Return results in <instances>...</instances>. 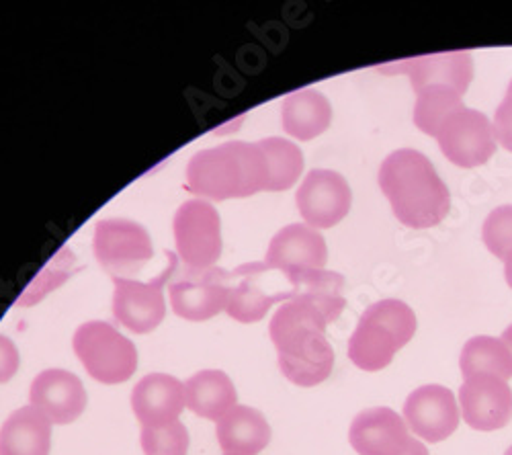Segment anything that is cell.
I'll return each mask as SVG.
<instances>
[{"label":"cell","instance_id":"cell-1","mask_svg":"<svg viewBox=\"0 0 512 455\" xmlns=\"http://www.w3.org/2000/svg\"><path fill=\"white\" fill-rule=\"evenodd\" d=\"M328 324L324 312L302 296H293L275 312L269 335L283 376L295 386L312 388L332 374L334 351L326 339Z\"/></svg>","mask_w":512,"mask_h":455},{"label":"cell","instance_id":"cell-2","mask_svg":"<svg viewBox=\"0 0 512 455\" xmlns=\"http://www.w3.org/2000/svg\"><path fill=\"white\" fill-rule=\"evenodd\" d=\"M379 187L392 203L394 216L408 228H433L449 214V189L433 162L418 150L402 148L383 160Z\"/></svg>","mask_w":512,"mask_h":455},{"label":"cell","instance_id":"cell-3","mask_svg":"<svg viewBox=\"0 0 512 455\" xmlns=\"http://www.w3.org/2000/svg\"><path fill=\"white\" fill-rule=\"evenodd\" d=\"M187 189L209 199L269 191V164L259 144L228 142L197 152L187 167Z\"/></svg>","mask_w":512,"mask_h":455},{"label":"cell","instance_id":"cell-4","mask_svg":"<svg viewBox=\"0 0 512 455\" xmlns=\"http://www.w3.org/2000/svg\"><path fill=\"white\" fill-rule=\"evenodd\" d=\"M416 333V316L402 300L371 304L349 339V359L363 371L388 367Z\"/></svg>","mask_w":512,"mask_h":455},{"label":"cell","instance_id":"cell-5","mask_svg":"<svg viewBox=\"0 0 512 455\" xmlns=\"http://www.w3.org/2000/svg\"><path fill=\"white\" fill-rule=\"evenodd\" d=\"M72 347L91 378L103 384L127 382L138 367V351L111 324L93 320L80 324L74 333Z\"/></svg>","mask_w":512,"mask_h":455},{"label":"cell","instance_id":"cell-6","mask_svg":"<svg viewBox=\"0 0 512 455\" xmlns=\"http://www.w3.org/2000/svg\"><path fill=\"white\" fill-rule=\"evenodd\" d=\"M232 281L234 273L224 269L185 267L181 273L173 275V283L168 287L170 306L185 320H209L226 310Z\"/></svg>","mask_w":512,"mask_h":455},{"label":"cell","instance_id":"cell-7","mask_svg":"<svg viewBox=\"0 0 512 455\" xmlns=\"http://www.w3.org/2000/svg\"><path fill=\"white\" fill-rule=\"evenodd\" d=\"M177 273V255L168 253V267L152 281L140 283L127 277H111L115 285L113 316L138 335L152 333L166 314L164 283Z\"/></svg>","mask_w":512,"mask_h":455},{"label":"cell","instance_id":"cell-8","mask_svg":"<svg viewBox=\"0 0 512 455\" xmlns=\"http://www.w3.org/2000/svg\"><path fill=\"white\" fill-rule=\"evenodd\" d=\"M175 244L179 259L191 269L213 267L222 255L220 216L203 199L185 201L175 214Z\"/></svg>","mask_w":512,"mask_h":455},{"label":"cell","instance_id":"cell-9","mask_svg":"<svg viewBox=\"0 0 512 455\" xmlns=\"http://www.w3.org/2000/svg\"><path fill=\"white\" fill-rule=\"evenodd\" d=\"M349 443L359 455H429V449L410 437L404 417L386 406L367 408L353 419Z\"/></svg>","mask_w":512,"mask_h":455},{"label":"cell","instance_id":"cell-10","mask_svg":"<svg viewBox=\"0 0 512 455\" xmlns=\"http://www.w3.org/2000/svg\"><path fill=\"white\" fill-rule=\"evenodd\" d=\"M93 248L97 261L113 277L134 275L152 259V240L146 228L123 218L97 222Z\"/></svg>","mask_w":512,"mask_h":455},{"label":"cell","instance_id":"cell-11","mask_svg":"<svg viewBox=\"0 0 512 455\" xmlns=\"http://www.w3.org/2000/svg\"><path fill=\"white\" fill-rule=\"evenodd\" d=\"M435 138L447 160L461 169L482 167L496 152L492 123L476 109H461L447 117Z\"/></svg>","mask_w":512,"mask_h":455},{"label":"cell","instance_id":"cell-12","mask_svg":"<svg viewBox=\"0 0 512 455\" xmlns=\"http://www.w3.org/2000/svg\"><path fill=\"white\" fill-rule=\"evenodd\" d=\"M351 201L353 195L345 177L328 169L310 171L295 193L297 210L314 230L336 226L349 214Z\"/></svg>","mask_w":512,"mask_h":455},{"label":"cell","instance_id":"cell-13","mask_svg":"<svg viewBox=\"0 0 512 455\" xmlns=\"http://www.w3.org/2000/svg\"><path fill=\"white\" fill-rule=\"evenodd\" d=\"M408 429L429 443H441L459 427V406L449 388L429 384L416 388L404 404Z\"/></svg>","mask_w":512,"mask_h":455},{"label":"cell","instance_id":"cell-14","mask_svg":"<svg viewBox=\"0 0 512 455\" xmlns=\"http://www.w3.org/2000/svg\"><path fill=\"white\" fill-rule=\"evenodd\" d=\"M459 404L463 421L476 431H498L512 421V390L494 376L465 378Z\"/></svg>","mask_w":512,"mask_h":455},{"label":"cell","instance_id":"cell-15","mask_svg":"<svg viewBox=\"0 0 512 455\" xmlns=\"http://www.w3.org/2000/svg\"><path fill=\"white\" fill-rule=\"evenodd\" d=\"M29 400L50 423L68 425L87 408V390L70 371L46 369L31 382Z\"/></svg>","mask_w":512,"mask_h":455},{"label":"cell","instance_id":"cell-16","mask_svg":"<svg viewBox=\"0 0 512 455\" xmlns=\"http://www.w3.org/2000/svg\"><path fill=\"white\" fill-rule=\"evenodd\" d=\"M326 261L328 248L324 236L304 224H289L281 228L273 236L265 257L267 269L283 271L287 277L312 269H324Z\"/></svg>","mask_w":512,"mask_h":455},{"label":"cell","instance_id":"cell-17","mask_svg":"<svg viewBox=\"0 0 512 455\" xmlns=\"http://www.w3.org/2000/svg\"><path fill=\"white\" fill-rule=\"evenodd\" d=\"M383 72H406L410 76L412 89L420 93L426 87L443 85L459 95H465L469 82L474 78V60L469 52H443L418 56L381 68Z\"/></svg>","mask_w":512,"mask_h":455},{"label":"cell","instance_id":"cell-18","mask_svg":"<svg viewBox=\"0 0 512 455\" xmlns=\"http://www.w3.org/2000/svg\"><path fill=\"white\" fill-rule=\"evenodd\" d=\"M185 406V384L168 374H150L132 392V408L142 427H160L179 421Z\"/></svg>","mask_w":512,"mask_h":455},{"label":"cell","instance_id":"cell-19","mask_svg":"<svg viewBox=\"0 0 512 455\" xmlns=\"http://www.w3.org/2000/svg\"><path fill=\"white\" fill-rule=\"evenodd\" d=\"M52 423L33 406H23L0 427V455H50Z\"/></svg>","mask_w":512,"mask_h":455},{"label":"cell","instance_id":"cell-20","mask_svg":"<svg viewBox=\"0 0 512 455\" xmlns=\"http://www.w3.org/2000/svg\"><path fill=\"white\" fill-rule=\"evenodd\" d=\"M265 269H267L265 263H250V265H242L236 271H232L234 277L238 279V283L232 285L228 306H226V312L230 318L244 322V324L259 322L267 316V312L271 310L273 304L289 302L293 298V292H281V294H273V296L263 292L256 281H259V277Z\"/></svg>","mask_w":512,"mask_h":455},{"label":"cell","instance_id":"cell-21","mask_svg":"<svg viewBox=\"0 0 512 455\" xmlns=\"http://www.w3.org/2000/svg\"><path fill=\"white\" fill-rule=\"evenodd\" d=\"M218 443L224 453L256 455L271 441V427L259 410L234 406L216 427Z\"/></svg>","mask_w":512,"mask_h":455},{"label":"cell","instance_id":"cell-22","mask_svg":"<svg viewBox=\"0 0 512 455\" xmlns=\"http://www.w3.org/2000/svg\"><path fill=\"white\" fill-rule=\"evenodd\" d=\"M332 107L328 99L314 89H300L283 101V130L297 140H314L330 128Z\"/></svg>","mask_w":512,"mask_h":455},{"label":"cell","instance_id":"cell-23","mask_svg":"<svg viewBox=\"0 0 512 455\" xmlns=\"http://www.w3.org/2000/svg\"><path fill=\"white\" fill-rule=\"evenodd\" d=\"M185 400L187 408L195 415L209 421H220L236 406L238 394L224 371L205 369L187 380Z\"/></svg>","mask_w":512,"mask_h":455},{"label":"cell","instance_id":"cell-24","mask_svg":"<svg viewBox=\"0 0 512 455\" xmlns=\"http://www.w3.org/2000/svg\"><path fill=\"white\" fill-rule=\"evenodd\" d=\"M291 283L293 296H302L310 300L316 308L324 312L328 322H334L343 314L347 300H345V277L334 271L312 269L287 277Z\"/></svg>","mask_w":512,"mask_h":455},{"label":"cell","instance_id":"cell-25","mask_svg":"<svg viewBox=\"0 0 512 455\" xmlns=\"http://www.w3.org/2000/svg\"><path fill=\"white\" fill-rule=\"evenodd\" d=\"M459 367L463 378L494 376L500 380L512 378V359L506 345L494 337H474L463 345Z\"/></svg>","mask_w":512,"mask_h":455},{"label":"cell","instance_id":"cell-26","mask_svg":"<svg viewBox=\"0 0 512 455\" xmlns=\"http://www.w3.org/2000/svg\"><path fill=\"white\" fill-rule=\"evenodd\" d=\"M461 97L463 95L443 85L426 87L420 93H416V105H414L416 128L422 134L435 138L447 117L465 109Z\"/></svg>","mask_w":512,"mask_h":455},{"label":"cell","instance_id":"cell-27","mask_svg":"<svg viewBox=\"0 0 512 455\" xmlns=\"http://www.w3.org/2000/svg\"><path fill=\"white\" fill-rule=\"evenodd\" d=\"M259 144L269 164V191H285L304 171V154L300 146H295L283 138H265Z\"/></svg>","mask_w":512,"mask_h":455},{"label":"cell","instance_id":"cell-28","mask_svg":"<svg viewBox=\"0 0 512 455\" xmlns=\"http://www.w3.org/2000/svg\"><path fill=\"white\" fill-rule=\"evenodd\" d=\"M142 449L146 455H187L189 431L181 421L142 427Z\"/></svg>","mask_w":512,"mask_h":455},{"label":"cell","instance_id":"cell-29","mask_svg":"<svg viewBox=\"0 0 512 455\" xmlns=\"http://www.w3.org/2000/svg\"><path fill=\"white\" fill-rule=\"evenodd\" d=\"M482 238L494 257L506 259V255L512 251V205H500V208L488 214L482 228Z\"/></svg>","mask_w":512,"mask_h":455},{"label":"cell","instance_id":"cell-30","mask_svg":"<svg viewBox=\"0 0 512 455\" xmlns=\"http://www.w3.org/2000/svg\"><path fill=\"white\" fill-rule=\"evenodd\" d=\"M72 263H74V255L68 251V248H62L58 257L52 259L48 263V267L41 271L33 279V283L25 289V298H21L19 304L27 306V304L41 300L46 294H50L56 285H60L68 277V265H72Z\"/></svg>","mask_w":512,"mask_h":455},{"label":"cell","instance_id":"cell-31","mask_svg":"<svg viewBox=\"0 0 512 455\" xmlns=\"http://www.w3.org/2000/svg\"><path fill=\"white\" fill-rule=\"evenodd\" d=\"M494 138L496 142L512 152V80L506 89V95L502 99V103L498 105L496 113H494Z\"/></svg>","mask_w":512,"mask_h":455},{"label":"cell","instance_id":"cell-32","mask_svg":"<svg viewBox=\"0 0 512 455\" xmlns=\"http://www.w3.org/2000/svg\"><path fill=\"white\" fill-rule=\"evenodd\" d=\"M19 369V351L15 347V343L0 335V384L9 382Z\"/></svg>","mask_w":512,"mask_h":455},{"label":"cell","instance_id":"cell-33","mask_svg":"<svg viewBox=\"0 0 512 455\" xmlns=\"http://www.w3.org/2000/svg\"><path fill=\"white\" fill-rule=\"evenodd\" d=\"M500 341L506 345V349H508V353H510V359H512V324L504 330L502 337H500Z\"/></svg>","mask_w":512,"mask_h":455},{"label":"cell","instance_id":"cell-34","mask_svg":"<svg viewBox=\"0 0 512 455\" xmlns=\"http://www.w3.org/2000/svg\"><path fill=\"white\" fill-rule=\"evenodd\" d=\"M504 275H506V281H508V285L512 287V251L506 255V259H504Z\"/></svg>","mask_w":512,"mask_h":455},{"label":"cell","instance_id":"cell-35","mask_svg":"<svg viewBox=\"0 0 512 455\" xmlns=\"http://www.w3.org/2000/svg\"><path fill=\"white\" fill-rule=\"evenodd\" d=\"M504 455H512V445L506 449V453H504Z\"/></svg>","mask_w":512,"mask_h":455},{"label":"cell","instance_id":"cell-36","mask_svg":"<svg viewBox=\"0 0 512 455\" xmlns=\"http://www.w3.org/2000/svg\"><path fill=\"white\" fill-rule=\"evenodd\" d=\"M224 455H236V453H224Z\"/></svg>","mask_w":512,"mask_h":455}]
</instances>
